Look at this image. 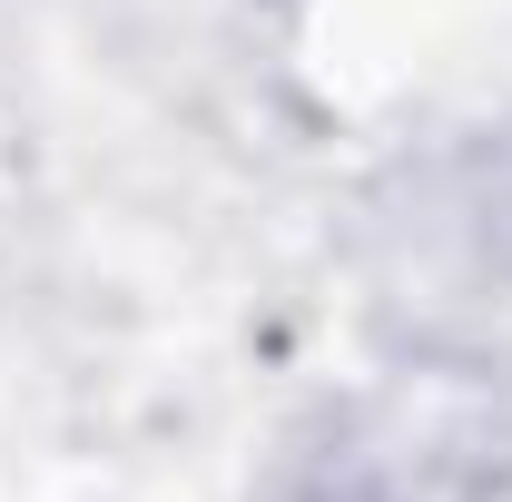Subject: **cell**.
<instances>
[{"instance_id": "1", "label": "cell", "mask_w": 512, "mask_h": 502, "mask_svg": "<svg viewBox=\"0 0 512 502\" xmlns=\"http://www.w3.org/2000/svg\"><path fill=\"white\" fill-rule=\"evenodd\" d=\"M493 414L473 394H384L325 424L256 502H483L493 493Z\"/></svg>"}]
</instances>
